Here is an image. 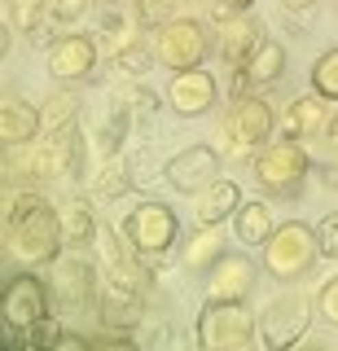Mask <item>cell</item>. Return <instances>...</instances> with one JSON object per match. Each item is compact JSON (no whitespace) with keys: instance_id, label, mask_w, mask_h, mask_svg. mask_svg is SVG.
Segmentation results:
<instances>
[{"instance_id":"6da1fadb","label":"cell","mask_w":338,"mask_h":351,"mask_svg":"<svg viewBox=\"0 0 338 351\" xmlns=\"http://www.w3.org/2000/svg\"><path fill=\"white\" fill-rule=\"evenodd\" d=\"M5 246L23 268L53 263L67 250V241H62V211H53V202H40L27 215L5 219Z\"/></svg>"},{"instance_id":"7a4b0ae2","label":"cell","mask_w":338,"mask_h":351,"mask_svg":"<svg viewBox=\"0 0 338 351\" xmlns=\"http://www.w3.org/2000/svg\"><path fill=\"white\" fill-rule=\"evenodd\" d=\"M321 259V241H316V228L299 224V219H286V224L272 228V237L264 241V272L272 281H303Z\"/></svg>"},{"instance_id":"3957f363","label":"cell","mask_w":338,"mask_h":351,"mask_svg":"<svg viewBox=\"0 0 338 351\" xmlns=\"http://www.w3.org/2000/svg\"><path fill=\"white\" fill-rule=\"evenodd\" d=\"M250 171H255V184L272 197H294L303 193V180H308L312 171V158L308 149H303V141H268V145H259L255 162H250Z\"/></svg>"},{"instance_id":"277c9868","label":"cell","mask_w":338,"mask_h":351,"mask_svg":"<svg viewBox=\"0 0 338 351\" xmlns=\"http://www.w3.org/2000/svg\"><path fill=\"white\" fill-rule=\"evenodd\" d=\"M176 233H180V219L167 202H136L123 219V237H128V246L136 250V259L145 263V268H162Z\"/></svg>"},{"instance_id":"5b68a950","label":"cell","mask_w":338,"mask_h":351,"mask_svg":"<svg viewBox=\"0 0 338 351\" xmlns=\"http://www.w3.org/2000/svg\"><path fill=\"white\" fill-rule=\"evenodd\" d=\"M255 343V312L237 299H206L198 316V347L206 351H237Z\"/></svg>"},{"instance_id":"8992f818","label":"cell","mask_w":338,"mask_h":351,"mask_svg":"<svg viewBox=\"0 0 338 351\" xmlns=\"http://www.w3.org/2000/svg\"><path fill=\"white\" fill-rule=\"evenodd\" d=\"M49 290L53 299L71 312H84V307H97L101 303V272L88 250H62L53 259V277H49Z\"/></svg>"},{"instance_id":"52a82bcc","label":"cell","mask_w":338,"mask_h":351,"mask_svg":"<svg viewBox=\"0 0 338 351\" xmlns=\"http://www.w3.org/2000/svg\"><path fill=\"white\" fill-rule=\"evenodd\" d=\"M154 58L167 66V71H193V66H202L211 58V31H206V22L198 18H171L162 22L154 31Z\"/></svg>"},{"instance_id":"ba28073f","label":"cell","mask_w":338,"mask_h":351,"mask_svg":"<svg viewBox=\"0 0 338 351\" xmlns=\"http://www.w3.org/2000/svg\"><path fill=\"white\" fill-rule=\"evenodd\" d=\"M49 281L36 277V272H14V277L5 281V294H0V316H5V325L14 329H31L40 321V316H49Z\"/></svg>"},{"instance_id":"9c48e42d","label":"cell","mask_w":338,"mask_h":351,"mask_svg":"<svg viewBox=\"0 0 338 351\" xmlns=\"http://www.w3.org/2000/svg\"><path fill=\"white\" fill-rule=\"evenodd\" d=\"M255 281H259L255 259L242 255V250H224V255L206 268L202 290H206V299H237V303H246L250 290H255Z\"/></svg>"},{"instance_id":"30bf717a","label":"cell","mask_w":338,"mask_h":351,"mask_svg":"<svg viewBox=\"0 0 338 351\" xmlns=\"http://www.w3.org/2000/svg\"><path fill=\"white\" fill-rule=\"evenodd\" d=\"M312 321V303L303 290H286L264 307V343L268 347H290L303 338V329Z\"/></svg>"},{"instance_id":"8fae6325","label":"cell","mask_w":338,"mask_h":351,"mask_svg":"<svg viewBox=\"0 0 338 351\" xmlns=\"http://www.w3.org/2000/svg\"><path fill=\"white\" fill-rule=\"evenodd\" d=\"M162 176H167L171 189H180V193L193 197V193H202L206 184L220 180V149H211V145H189V149H180L176 158H167Z\"/></svg>"},{"instance_id":"7c38bea8","label":"cell","mask_w":338,"mask_h":351,"mask_svg":"<svg viewBox=\"0 0 338 351\" xmlns=\"http://www.w3.org/2000/svg\"><path fill=\"white\" fill-rule=\"evenodd\" d=\"M97 71V44L93 36H62L49 49V75L58 84H84Z\"/></svg>"},{"instance_id":"4fadbf2b","label":"cell","mask_w":338,"mask_h":351,"mask_svg":"<svg viewBox=\"0 0 338 351\" xmlns=\"http://www.w3.org/2000/svg\"><path fill=\"white\" fill-rule=\"evenodd\" d=\"M215 75L202 71V66H193V71H176L167 84V106L176 110V114L193 119V114H206V110L215 106Z\"/></svg>"},{"instance_id":"5bb4252c","label":"cell","mask_w":338,"mask_h":351,"mask_svg":"<svg viewBox=\"0 0 338 351\" xmlns=\"http://www.w3.org/2000/svg\"><path fill=\"white\" fill-rule=\"evenodd\" d=\"M228 132H233V145L237 149H259L268 141L272 132V106L264 101V97H237L233 110H228Z\"/></svg>"},{"instance_id":"9a60e30c","label":"cell","mask_w":338,"mask_h":351,"mask_svg":"<svg viewBox=\"0 0 338 351\" xmlns=\"http://www.w3.org/2000/svg\"><path fill=\"white\" fill-rule=\"evenodd\" d=\"M259 40H264V27H259V18L250 14V9L233 14L228 22H220V62L228 66V71H242Z\"/></svg>"},{"instance_id":"2e32d148","label":"cell","mask_w":338,"mask_h":351,"mask_svg":"<svg viewBox=\"0 0 338 351\" xmlns=\"http://www.w3.org/2000/svg\"><path fill=\"white\" fill-rule=\"evenodd\" d=\"M246 197H242V184L237 180H215V184H206L202 193H193V219L198 224H224L228 215H237V206H242Z\"/></svg>"},{"instance_id":"e0dca14e","label":"cell","mask_w":338,"mask_h":351,"mask_svg":"<svg viewBox=\"0 0 338 351\" xmlns=\"http://www.w3.org/2000/svg\"><path fill=\"white\" fill-rule=\"evenodd\" d=\"M281 71H286V49H281L277 40H259L255 53L246 58V66L237 71V93H242V88H268V84H277Z\"/></svg>"},{"instance_id":"ac0fdd59","label":"cell","mask_w":338,"mask_h":351,"mask_svg":"<svg viewBox=\"0 0 338 351\" xmlns=\"http://www.w3.org/2000/svg\"><path fill=\"white\" fill-rule=\"evenodd\" d=\"M40 128H45V114H40L36 106H27L23 97L0 106V141H5L9 149H27L31 141L40 136Z\"/></svg>"},{"instance_id":"d6986e66","label":"cell","mask_w":338,"mask_h":351,"mask_svg":"<svg viewBox=\"0 0 338 351\" xmlns=\"http://www.w3.org/2000/svg\"><path fill=\"white\" fill-rule=\"evenodd\" d=\"M325 123H330V114H325V97H294L290 110H286V136L294 141H308L316 136V132H325Z\"/></svg>"},{"instance_id":"ffe728a7","label":"cell","mask_w":338,"mask_h":351,"mask_svg":"<svg viewBox=\"0 0 338 351\" xmlns=\"http://www.w3.org/2000/svg\"><path fill=\"white\" fill-rule=\"evenodd\" d=\"M272 211L264 206V197L259 202H242L237 206V215H233V233L237 241H246V246H264V241L272 237Z\"/></svg>"},{"instance_id":"44dd1931","label":"cell","mask_w":338,"mask_h":351,"mask_svg":"<svg viewBox=\"0 0 338 351\" xmlns=\"http://www.w3.org/2000/svg\"><path fill=\"white\" fill-rule=\"evenodd\" d=\"M62 241L67 250H88L97 241V219L88 202H67L62 206Z\"/></svg>"},{"instance_id":"7402d4cb","label":"cell","mask_w":338,"mask_h":351,"mask_svg":"<svg viewBox=\"0 0 338 351\" xmlns=\"http://www.w3.org/2000/svg\"><path fill=\"white\" fill-rule=\"evenodd\" d=\"M215 228H220V224H202V233H193L189 246H184V268L198 272V277H206V268L224 255V241H220Z\"/></svg>"},{"instance_id":"603a6c76","label":"cell","mask_w":338,"mask_h":351,"mask_svg":"<svg viewBox=\"0 0 338 351\" xmlns=\"http://www.w3.org/2000/svg\"><path fill=\"white\" fill-rule=\"evenodd\" d=\"M75 119H80V97H75L71 88H62V93H53L49 101H45V128H49V136L75 128Z\"/></svg>"},{"instance_id":"cb8c5ba5","label":"cell","mask_w":338,"mask_h":351,"mask_svg":"<svg viewBox=\"0 0 338 351\" xmlns=\"http://www.w3.org/2000/svg\"><path fill=\"white\" fill-rule=\"evenodd\" d=\"M312 93L325 97V101H338V49L321 53L312 66Z\"/></svg>"},{"instance_id":"d4e9b609","label":"cell","mask_w":338,"mask_h":351,"mask_svg":"<svg viewBox=\"0 0 338 351\" xmlns=\"http://www.w3.org/2000/svg\"><path fill=\"white\" fill-rule=\"evenodd\" d=\"M149 62H154V44H145L141 36H132L128 44H119V53H114V66L123 75H145Z\"/></svg>"},{"instance_id":"484cf974","label":"cell","mask_w":338,"mask_h":351,"mask_svg":"<svg viewBox=\"0 0 338 351\" xmlns=\"http://www.w3.org/2000/svg\"><path fill=\"white\" fill-rule=\"evenodd\" d=\"M128 189H132V171H128V162H110V167L93 180V193L97 197H119V193H128Z\"/></svg>"},{"instance_id":"4316f807","label":"cell","mask_w":338,"mask_h":351,"mask_svg":"<svg viewBox=\"0 0 338 351\" xmlns=\"http://www.w3.org/2000/svg\"><path fill=\"white\" fill-rule=\"evenodd\" d=\"M176 14V0H136V22L149 31H158L162 22H171Z\"/></svg>"},{"instance_id":"83f0119b","label":"cell","mask_w":338,"mask_h":351,"mask_svg":"<svg viewBox=\"0 0 338 351\" xmlns=\"http://www.w3.org/2000/svg\"><path fill=\"white\" fill-rule=\"evenodd\" d=\"M123 132H128V101H123V106H114V110H110V119L101 123V149H106V154H114V149H119V141H123Z\"/></svg>"},{"instance_id":"f1b7e54d","label":"cell","mask_w":338,"mask_h":351,"mask_svg":"<svg viewBox=\"0 0 338 351\" xmlns=\"http://www.w3.org/2000/svg\"><path fill=\"white\" fill-rule=\"evenodd\" d=\"M58 334H62V325L53 321V316H40V321L27 329V347H36V351H40V347H49V351H53V343H58Z\"/></svg>"},{"instance_id":"f546056e","label":"cell","mask_w":338,"mask_h":351,"mask_svg":"<svg viewBox=\"0 0 338 351\" xmlns=\"http://www.w3.org/2000/svg\"><path fill=\"white\" fill-rule=\"evenodd\" d=\"M316 241H321L325 259H338V215H325L321 224H316Z\"/></svg>"},{"instance_id":"4dcf8cb0","label":"cell","mask_w":338,"mask_h":351,"mask_svg":"<svg viewBox=\"0 0 338 351\" xmlns=\"http://www.w3.org/2000/svg\"><path fill=\"white\" fill-rule=\"evenodd\" d=\"M88 5H93V0H49L53 22H80L84 14H88Z\"/></svg>"},{"instance_id":"1f68e13d","label":"cell","mask_w":338,"mask_h":351,"mask_svg":"<svg viewBox=\"0 0 338 351\" xmlns=\"http://www.w3.org/2000/svg\"><path fill=\"white\" fill-rule=\"evenodd\" d=\"M316 307H321V316L330 325H338V277L321 285V294H316Z\"/></svg>"},{"instance_id":"d6a6232c","label":"cell","mask_w":338,"mask_h":351,"mask_svg":"<svg viewBox=\"0 0 338 351\" xmlns=\"http://www.w3.org/2000/svg\"><path fill=\"white\" fill-rule=\"evenodd\" d=\"M53 351H93V334H67V329H62Z\"/></svg>"},{"instance_id":"836d02e7","label":"cell","mask_w":338,"mask_h":351,"mask_svg":"<svg viewBox=\"0 0 338 351\" xmlns=\"http://www.w3.org/2000/svg\"><path fill=\"white\" fill-rule=\"evenodd\" d=\"M325 141H330V145L338 149V110L330 114V123H325Z\"/></svg>"},{"instance_id":"e575fe53","label":"cell","mask_w":338,"mask_h":351,"mask_svg":"<svg viewBox=\"0 0 338 351\" xmlns=\"http://www.w3.org/2000/svg\"><path fill=\"white\" fill-rule=\"evenodd\" d=\"M281 5H286V9H316L321 0H281Z\"/></svg>"},{"instance_id":"d590c367","label":"cell","mask_w":338,"mask_h":351,"mask_svg":"<svg viewBox=\"0 0 338 351\" xmlns=\"http://www.w3.org/2000/svg\"><path fill=\"white\" fill-rule=\"evenodd\" d=\"M224 5H233V9H250L255 0H224Z\"/></svg>"},{"instance_id":"8d00e7d4","label":"cell","mask_w":338,"mask_h":351,"mask_svg":"<svg viewBox=\"0 0 338 351\" xmlns=\"http://www.w3.org/2000/svg\"><path fill=\"white\" fill-rule=\"evenodd\" d=\"M97 5H119V0H97Z\"/></svg>"}]
</instances>
